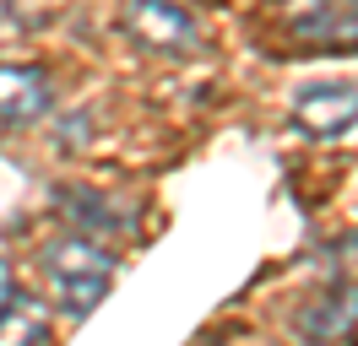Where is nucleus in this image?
<instances>
[{
	"mask_svg": "<svg viewBox=\"0 0 358 346\" xmlns=\"http://www.w3.org/2000/svg\"><path fill=\"white\" fill-rule=\"evenodd\" d=\"M44 276L66 314H92L114 281V260L92 238H60V243L44 249Z\"/></svg>",
	"mask_w": 358,
	"mask_h": 346,
	"instance_id": "obj_1",
	"label": "nucleus"
},
{
	"mask_svg": "<svg viewBox=\"0 0 358 346\" xmlns=\"http://www.w3.org/2000/svg\"><path fill=\"white\" fill-rule=\"evenodd\" d=\"M125 33H131V43L152 49V54H196L201 49V22L179 0H131Z\"/></svg>",
	"mask_w": 358,
	"mask_h": 346,
	"instance_id": "obj_2",
	"label": "nucleus"
},
{
	"mask_svg": "<svg viewBox=\"0 0 358 346\" xmlns=\"http://www.w3.org/2000/svg\"><path fill=\"white\" fill-rule=\"evenodd\" d=\"M282 22L315 49H358V0H282Z\"/></svg>",
	"mask_w": 358,
	"mask_h": 346,
	"instance_id": "obj_3",
	"label": "nucleus"
},
{
	"mask_svg": "<svg viewBox=\"0 0 358 346\" xmlns=\"http://www.w3.org/2000/svg\"><path fill=\"white\" fill-rule=\"evenodd\" d=\"M293 125L315 135V141H331L342 130L358 125V82H310L293 92Z\"/></svg>",
	"mask_w": 358,
	"mask_h": 346,
	"instance_id": "obj_4",
	"label": "nucleus"
},
{
	"mask_svg": "<svg viewBox=\"0 0 358 346\" xmlns=\"http://www.w3.org/2000/svg\"><path fill=\"white\" fill-rule=\"evenodd\" d=\"M358 324V281H331V287H320L299 314H293V330L315 346H331L342 336H353Z\"/></svg>",
	"mask_w": 358,
	"mask_h": 346,
	"instance_id": "obj_5",
	"label": "nucleus"
},
{
	"mask_svg": "<svg viewBox=\"0 0 358 346\" xmlns=\"http://www.w3.org/2000/svg\"><path fill=\"white\" fill-rule=\"evenodd\" d=\"M55 103L44 65H0V125H38Z\"/></svg>",
	"mask_w": 358,
	"mask_h": 346,
	"instance_id": "obj_6",
	"label": "nucleus"
},
{
	"mask_svg": "<svg viewBox=\"0 0 358 346\" xmlns=\"http://www.w3.org/2000/svg\"><path fill=\"white\" fill-rule=\"evenodd\" d=\"M0 346H49V308L27 292L0 303Z\"/></svg>",
	"mask_w": 358,
	"mask_h": 346,
	"instance_id": "obj_7",
	"label": "nucleus"
},
{
	"mask_svg": "<svg viewBox=\"0 0 358 346\" xmlns=\"http://www.w3.org/2000/svg\"><path fill=\"white\" fill-rule=\"evenodd\" d=\"M60 206H66L82 227H92V233H125V227H131V211L114 206L109 195H98V190H60Z\"/></svg>",
	"mask_w": 358,
	"mask_h": 346,
	"instance_id": "obj_8",
	"label": "nucleus"
},
{
	"mask_svg": "<svg viewBox=\"0 0 358 346\" xmlns=\"http://www.w3.org/2000/svg\"><path fill=\"white\" fill-rule=\"evenodd\" d=\"M11 292H17V276H11V265H6V260H0V303L11 298Z\"/></svg>",
	"mask_w": 358,
	"mask_h": 346,
	"instance_id": "obj_9",
	"label": "nucleus"
}]
</instances>
